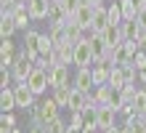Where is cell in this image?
<instances>
[{"label":"cell","mask_w":146,"mask_h":133,"mask_svg":"<svg viewBox=\"0 0 146 133\" xmlns=\"http://www.w3.org/2000/svg\"><path fill=\"white\" fill-rule=\"evenodd\" d=\"M61 106H58V101L50 96V99L45 101H40L35 104V109H32V120H35V125H48L50 120H56V117H61Z\"/></svg>","instance_id":"cell-1"},{"label":"cell","mask_w":146,"mask_h":133,"mask_svg":"<svg viewBox=\"0 0 146 133\" xmlns=\"http://www.w3.org/2000/svg\"><path fill=\"white\" fill-rule=\"evenodd\" d=\"M72 64L77 69H85V67H93L96 64V56H93V48H90V40L82 37L80 43H74V59Z\"/></svg>","instance_id":"cell-2"},{"label":"cell","mask_w":146,"mask_h":133,"mask_svg":"<svg viewBox=\"0 0 146 133\" xmlns=\"http://www.w3.org/2000/svg\"><path fill=\"white\" fill-rule=\"evenodd\" d=\"M27 85H29V91L35 93V96H42V93L50 88V75H48V69L35 67V72L27 77Z\"/></svg>","instance_id":"cell-3"},{"label":"cell","mask_w":146,"mask_h":133,"mask_svg":"<svg viewBox=\"0 0 146 133\" xmlns=\"http://www.w3.org/2000/svg\"><path fill=\"white\" fill-rule=\"evenodd\" d=\"M13 93H16V109H35V104H37V96L29 91V85L27 83H19V85H13Z\"/></svg>","instance_id":"cell-4"},{"label":"cell","mask_w":146,"mask_h":133,"mask_svg":"<svg viewBox=\"0 0 146 133\" xmlns=\"http://www.w3.org/2000/svg\"><path fill=\"white\" fill-rule=\"evenodd\" d=\"M11 72H13V80H16V83H27V77L35 72V61H29L27 56L16 53V61H13Z\"/></svg>","instance_id":"cell-5"},{"label":"cell","mask_w":146,"mask_h":133,"mask_svg":"<svg viewBox=\"0 0 146 133\" xmlns=\"http://www.w3.org/2000/svg\"><path fill=\"white\" fill-rule=\"evenodd\" d=\"M117 109L114 106H109V104H104V106H96V122H98V130H109V128H114L117 125Z\"/></svg>","instance_id":"cell-6"},{"label":"cell","mask_w":146,"mask_h":133,"mask_svg":"<svg viewBox=\"0 0 146 133\" xmlns=\"http://www.w3.org/2000/svg\"><path fill=\"white\" fill-rule=\"evenodd\" d=\"M50 8H53V0H27V11L32 16V21H42L50 16Z\"/></svg>","instance_id":"cell-7"},{"label":"cell","mask_w":146,"mask_h":133,"mask_svg":"<svg viewBox=\"0 0 146 133\" xmlns=\"http://www.w3.org/2000/svg\"><path fill=\"white\" fill-rule=\"evenodd\" d=\"M72 85L77 88V91H82V93H93V91H96V83H93V69H90V67L77 69Z\"/></svg>","instance_id":"cell-8"},{"label":"cell","mask_w":146,"mask_h":133,"mask_svg":"<svg viewBox=\"0 0 146 133\" xmlns=\"http://www.w3.org/2000/svg\"><path fill=\"white\" fill-rule=\"evenodd\" d=\"M88 104H90V93H82V91H77V88L72 85L69 106H66V109H69V112H85V109H88Z\"/></svg>","instance_id":"cell-9"},{"label":"cell","mask_w":146,"mask_h":133,"mask_svg":"<svg viewBox=\"0 0 146 133\" xmlns=\"http://www.w3.org/2000/svg\"><path fill=\"white\" fill-rule=\"evenodd\" d=\"M48 75H50V88L69 85V64H58L53 69H48Z\"/></svg>","instance_id":"cell-10"},{"label":"cell","mask_w":146,"mask_h":133,"mask_svg":"<svg viewBox=\"0 0 146 133\" xmlns=\"http://www.w3.org/2000/svg\"><path fill=\"white\" fill-rule=\"evenodd\" d=\"M93 13H96V8H93L90 3H82V5L74 11V16H72V19L80 24L82 29H90V24H93Z\"/></svg>","instance_id":"cell-11"},{"label":"cell","mask_w":146,"mask_h":133,"mask_svg":"<svg viewBox=\"0 0 146 133\" xmlns=\"http://www.w3.org/2000/svg\"><path fill=\"white\" fill-rule=\"evenodd\" d=\"M101 37H104V43L109 48H117V45H122L125 43V37H122V29H119L117 24H109L104 32H101Z\"/></svg>","instance_id":"cell-12"},{"label":"cell","mask_w":146,"mask_h":133,"mask_svg":"<svg viewBox=\"0 0 146 133\" xmlns=\"http://www.w3.org/2000/svg\"><path fill=\"white\" fill-rule=\"evenodd\" d=\"M109 27V13H106V5H96V13H93V24H90V29L101 35Z\"/></svg>","instance_id":"cell-13"},{"label":"cell","mask_w":146,"mask_h":133,"mask_svg":"<svg viewBox=\"0 0 146 133\" xmlns=\"http://www.w3.org/2000/svg\"><path fill=\"white\" fill-rule=\"evenodd\" d=\"M119 29H122V37L125 40H138L141 37V24L135 21V19H122V24H119Z\"/></svg>","instance_id":"cell-14"},{"label":"cell","mask_w":146,"mask_h":133,"mask_svg":"<svg viewBox=\"0 0 146 133\" xmlns=\"http://www.w3.org/2000/svg\"><path fill=\"white\" fill-rule=\"evenodd\" d=\"M114 88L111 85H96V91H93V101H96L98 106H104V104H111V99H114Z\"/></svg>","instance_id":"cell-15"},{"label":"cell","mask_w":146,"mask_h":133,"mask_svg":"<svg viewBox=\"0 0 146 133\" xmlns=\"http://www.w3.org/2000/svg\"><path fill=\"white\" fill-rule=\"evenodd\" d=\"M13 109H16L13 88H3V91H0V112H13Z\"/></svg>","instance_id":"cell-16"},{"label":"cell","mask_w":146,"mask_h":133,"mask_svg":"<svg viewBox=\"0 0 146 133\" xmlns=\"http://www.w3.org/2000/svg\"><path fill=\"white\" fill-rule=\"evenodd\" d=\"M106 13H109V24H122V5H119V0H111V3H106Z\"/></svg>","instance_id":"cell-17"},{"label":"cell","mask_w":146,"mask_h":133,"mask_svg":"<svg viewBox=\"0 0 146 133\" xmlns=\"http://www.w3.org/2000/svg\"><path fill=\"white\" fill-rule=\"evenodd\" d=\"M13 21H16V29H24L27 32L29 29V21H32V16H29V11H27V3H24L19 11L13 13Z\"/></svg>","instance_id":"cell-18"},{"label":"cell","mask_w":146,"mask_h":133,"mask_svg":"<svg viewBox=\"0 0 146 133\" xmlns=\"http://www.w3.org/2000/svg\"><path fill=\"white\" fill-rule=\"evenodd\" d=\"M125 83H127V80H125V72H122V67H114V64H111L109 85L114 88V91H122V88H125Z\"/></svg>","instance_id":"cell-19"},{"label":"cell","mask_w":146,"mask_h":133,"mask_svg":"<svg viewBox=\"0 0 146 133\" xmlns=\"http://www.w3.org/2000/svg\"><path fill=\"white\" fill-rule=\"evenodd\" d=\"M69 93H72V85H61V88H53V99L58 101L61 109L69 106Z\"/></svg>","instance_id":"cell-20"},{"label":"cell","mask_w":146,"mask_h":133,"mask_svg":"<svg viewBox=\"0 0 146 133\" xmlns=\"http://www.w3.org/2000/svg\"><path fill=\"white\" fill-rule=\"evenodd\" d=\"M13 32H16L13 16H0V37H13Z\"/></svg>","instance_id":"cell-21"},{"label":"cell","mask_w":146,"mask_h":133,"mask_svg":"<svg viewBox=\"0 0 146 133\" xmlns=\"http://www.w3.org/2000/svg\"><path fill=\"white\" fill-rule=\"evenodd\" d=\"M133 112L138 114V117L146 114V88H138V93H135V99H133Z\"/></svg>","instance_id":"cell-22"},{"label":"cell","mask_w":146,"mask_h":133,"mask_svg":"<svg viewBox=\"0 0 146 133\" xmlns=\"http://www.w3.org/2000/svg\"><path fill=\"white\" fill-rule=\"evenodd\" d=\"M48 133H66L69 130V120H64V117H56V120H50L48 125H45Z\"/></svg>","instance_id":"cell-23"},{"label":"cell","mask_w":146,"mask_h":133,"mask_svg":"<svg viewBox=\"0 0 146 133\" xmlns=\"http://www.w3.org/2000/svg\"><path fill=\"white\" fill-rule=\"evenodd\" d=\"M40 35H42V32H37V29H27V32H24V43H21V48H37Z\"/></svg>","instance_id":"cell-24"},{"label":"cell","mask_w":146,"mask_h":133,"mask_svg":"<svg viewBox=\"0 0 146 133\" xmlns=\"http://www.w3.org/2000/svg\"><path fill=\"white\" fill-rule=\"evenodd\" d=\"M56 3L64 8V13H66V16H74V11L85 3V0H56Z\"/></svg>","instance_id":"cell-25"},{"label":"cell","mask_w":146,"mask_h":133,"mask_svg":"<svg viewBox=\"0 0 146 133\" xmlns=\"http://www.w3.org/2000/svg\"><path fill=\"white\" fill-rule=\"evenodd\" d=\"M82 125H85V112H69V128L82 130Z\"/></svg>","instance_id":"cell-26"},{"label":"cell","mask_w":146,"mask_h":133,"mask_svg":"<svg viewBox=\"0 0 146 133\" xmlns=\"http://www.w3.org/2000/svg\"><path fill=\"white\" fill-rule=\"evenodd\" d=\"M0 56H13V40L11 37H3V43H0Z\"/></svg>","instance_id":"cell-27"},{"label":"cell","mask_w":146,"mask_h":133,"mask_svg":"<svg viewBox=\"0 0 146 133\" xmlns=\"http://www.w3.org/2000/svg\"><path fill=\"white\" fill-rule=\"evenodd\" d=\"M133 67L138 69V72H141V69H146V51H138V53L133 56Z\"/></svg>","instance_id":"cell-28"},{"label":"cell","mask_w":146,"mask_h":133,"mask_svg":"<svg viewBox=\"0 0 146 133\" xmlns=\"http://www.w3.org/2000/svg\"><path fill=\"white\" fill-rule=\"evenodd\" d=\"M11 77H13L11 69H0V85H3V88H11V85H8V83H11Z\"/></svg>","instance_id":"cell-29"},{"label":"cell","mask_w":146,"mask_h":133,"mask_svg":"<svg viewBox=\"0 0 146 133\" xmlns=\"http://www.w3.org/2000/svg\"><path fill=\"white\" fill-rule=\"evenodd\" d=\"M0 125H11V128H16V117H13V112H3V117H0Z\"/></svg>","instance_id":"cell-30"},{"label":"cell","mask_w":146,"mask_h":133,"mask_svg":"<svg viewBox=\"0 0 146 133\" xmlns=\"http://www.w3.org/2000/svg\"><path fill=\"white\" fill-rule=\"evenodd\" d=\"M135 21H138V24H141V29L146 32V5H143L141 11H138V16H135Z\"/></svg>","instance_id":"cell-31"},{"label":"cell","mask_w":146,"mask_h":133,"mask_svg":"<svg viewBox=\"0 0 146 133\" xmlns=\"http://www.w3.org/2000/svg\"><path fill=\"white\" fill-rule=\"evenodd\" d=\"M27 133H48V130H45V125H32Z\"/></svg>","instance_id":"cell-32"},{"label":"cell","mask_w":146,"mask_h":133,"mask_svg":"<svg viewBox=\"0 0 146 133\" xmlns=\"http://www.w3.org/2000/svg\"><path fill=\"white\" fill-rule=\"evenodd\" d=\"M85 3H90L93 8H96V5H106V0H85Z\"/></svg>","instance_id":"cell-33"},{"label":"cell","mask_w":146,"mask_h":133,"mask_svg":"<svg viewBox=\"0 0 146 133\" xmlns=\"http://www.w3.org/2000/svg\"><path fill=\"white\" fill-rule=\"evenodd\" d=\"M119 133H133V128H130V125L125 122V125H119Z\"/></svg>","instance_id":"cell-34"},{"label":"cell","mask_w":146,"mask_h":133,"mask_svg":"<svg viewBox=\"0 0 146 133\" xmlns=\"http://www.w3.org/2000/svg\"><path fill=\"white\" fill-rule=\"evenodd\" d=\"M138 80H141V83H146V69H141V72H138Z\"/></svg>","instance_id":"cell-35"},{"label":"cell","mask_w":146,"mask_h":133,"mask_svg":"<svg viewBox=\"0 0 146 133\" xmlns=\"http://www.w3.org/2000/svg\"><path fill=\"white\" fill-rule=\"evenodd\" d=\"M104 133H119V125H114V128H109V130H104Z\"/></svg>","instance_id":"cell-36"},{"label":"cell","mask_w":146,"mask_h":133,"mask_svg":"<svg viewBox=\"0 0 146 133\" xmlns=\"http://www.w3.org/2000/svg\"><path fill=\"white\" fill-rule=\"evenodd\" d=\"M66 133H82V130H74V128H69V130H66Z\"/></svg>","instance_id":"cell-37"},{"label":"cell","mask_w":146,"mask_h":133,"mask_svg":"<svg viewBox=\"0 0 146 133\" xmlns=\"http://www.w3.org/2000/svg\"><path fill=\"white\" fill-rule=\"evenodd\" d=\"M13 133H24V130H19V128H13Z\"/></svg>","instance_id":"cell-38"},{"label":"cell","mask_w":146,"mask_h":133,"mask_svg":"<svg viewBox=\"0 0 146 133\" xmlns=\"http://www.w3.org/2000/svg\"><path fill=\"white\" fill-rule=\"evenodd\" d=\"M21 3H27V0H21Z\"/></svg>","instance_id":"cell-39"},{"label":"cell","mask_w":146,"mask_h":133,"mask_svg":"<svg viewBox=\"0 0 146 133\" xmlns=\"http://www.w3.org/2000/svg\"><path fill=\"white\" fill-rule=\"evenodd\" d=\"M143 3H146V0H143Z\"/></svg>","instance_id":"cell-40"}]
</instances>
